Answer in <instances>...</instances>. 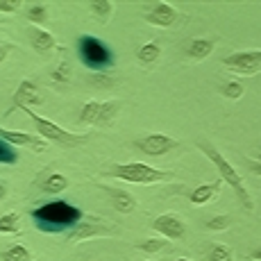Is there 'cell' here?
Returning <instances> with one entry per match:
<instances>
[{"label":"cell","instance_id":"20","mask_svg":"<svg viewBox=\"0 0 261 261\" xmlns=\"http://www.w3.org/2000/svg\"><path fill=\"white\" fill-rule=\"evenodd\" d=\"M159 57H162V48H159V43L150 41V43H143V46L139 48V62H141V64L152 66Z\"/></svg>","mask_w":261,"mask_h":261},{"label":"cell","instance_id":"16","mask_svg":"<svg viewBox=\"0 0 261 261\" xmlns=\"http://www.w3.org/2000/svg\"><path fill=\"white\" fill-rule=\"evenodd\" d=\"M118 112H120V100H107V102H100V114H98L95 125H98V127H109V125L116 120Z\"/></svg>","mask_w":261,"mask_h":261},{"label":"cell","instance_id":"6","mask_svg":"<svg viewBox=\"0 0 261 261\" xmlns=\"http://www.w3.org/2000/svg\"><path fill=\"white\" fill-rule=\"evenodd\" d=\"M223 66L237 75H257L261 73V50L234 53L223 59Z\"/></svg>","mask_w":261,"mask_h":261},{"label":"cell","instance_id":"22","mask_svg":"<svg viewBox=\"0 0 261 261\" xmlns=\"http://www.w3.org/2000/svg\"><path fill=\"white\" fill-rule=\"evenodd\" d=\"M18 220H21V216L16 212H9V214L0 216V234H18L21 232Z\"/></svg>","mask_w":261,"mask_h":261},{"label":"cell","instance_id":"10","mask_svg":"<svg viewBox=\"0 0 261 261\" xmlns=\"http://www.w3.org/2000/svg\"><path fill=\"white\" fill-rule=\"evenodd\" d=\"M12 100H14V109H32V107H37V105H43L41 93H39L37 84H34L32 80H23V82L18 84Z\"/></svg>","mask_w":261,"mask_h":261},{"label":"cell","instance_id":"17","mask_svg":"<svg viewBox=\"0 0 261 261\" xmlns=\"http://www.w3.org/2000/svg\"><path fill=\"white\" fill-rule=\"evenodd\" d=\"M212 50H214V41H209V39H193L189 43V57L195 59V62H202V59H207L212 55Z\"/></svg>","mask_w":261,"mask_h":261},{"label":"cell","instance_id":"35","mask_svg":"<svg viewBox=\"0 0 261 261\" xmlns=\"http://www.w3.org/2000/svg\"><path fill=\"white\" fill-rule=\"evenodd\" d=\"M7 53H9V48H7V46H0V64H3L5 59H7Z\"/></svg>","mask_w":261,"mask_h":261},{"label":"cell","instance_id":"2","mask_svg":"<svg viewBox=\"0 0 261 261\" xmlns=\"http://www.w3.org/2000/svg\"><path fill=\"white\" fill-rule=\"evenodd\" d=\"M195 148H198L200 152L207 154V159L216 166V170H218V179H223L227 187H232V191L237 193V198H239V202L243 204L248 212H254L252 195L248 193V189H245V184H243V177H241L239 170L232 166V162H227V159L223 157V152H220L214 143L202 141V139H200V141H195Z\"/></svg>","mask_w":261,"mask_h":261},{"label":"cell","instance_id":"18","mask_svg":"<svg viewBox=\"0 0 261 261\" xmlns=\"http://www.w3.org/2000/svg\"><path fill=\"white\" fill-rule=\"evenodd\" d=\"M68 177L66 175H62V173H55V175H48V179L41 184V191L43 193H50V195H55V193H64V191L68 189Z\"/></svg>","mask_w":261,"mask_h":261},{"label":"cell","instance_id":"25","mask_svg":"<svg viewBox=\"0 0 261 261\" xmlns=\"http://www.w3.org/2000/svg\"><path fill=\"white\" fill-rule=\"evenodd\" d=\"M28 18H30V23L37 28V25H43L48 21V7L46 5H32L30 7V12H28Z\"/></svg>","mask_w":261,"mask_h":261},{"label":"cell","instance_id":"37","mask_svg":"<svg viewBox=\"0 0 261 261\" xmlns=\"http://www.w3.org/2000/svg\"><path fill=\"white\" fill-rule=\"evenodd\" d=\"M175 261H193V259H187V257H179V259H175Z\"/></svg>","mask_w":261,"mask_h":261},{"label":"cell","instance_id":"38","mask_svg":"<svg viewBox=\"0 0 261 261\" xmlns=\"http://www.w3.org/2000/svg\"><path fill=\"white\" fill-rule=\"evenodd\" d=\"M257 162H261V148H259V157H257Z\"/></svg>","mask_w":261,"mask_h":261},{"label":"cell","instance_id":"31","mask_svg":"<svg viewBox=\"0 0 261 261\" xmlns=\"http://www.w3.org/2000/svg\"><path fill=\"white\" fill-rule=\"evenodd\" d=\"M18 7H21V3H18V0H0V12H5V14L18 12Z\"/></svg>","mask_w":261,"mask_h":261},{"label":"cell","instance_id":"14","mask_svg":"<svg viewBox=\"0 0 261 261\" xmlns=\"http://www.w3.org/2000/svg\"><path fill=\"white\" fill-rule=\"evenodd\" d=\"M220 187H223V179H216V182H209V184H202V187L193 189V193L189 195L191 204H195V207H202V204L212 202L214 198H218Z\"/></svg>","mask_w":261,"mask_h":261},{"label":"cell","instance_id":"9","mask_svg":"<svg viewBox=\"0 0 261 261\" xmlns=\"http://www.w3.org/2000/svg\"><path fill=\"white\" fill-rule=\"evenodd\" d=\"M0 139L9 145H25V148H32L34 152H43L48 148V141L41 137H34L28 132H16V129H5L0 127Z\"/></svg>","mask_w":261,"mask_h":261},{"label":"cell","instance_id":"4","mask_svg":"<svg viewBox=\"0 0 261 261\" xmlns=\"http://www.w3.org/2000/svg\"><path fill=\"white\" fill-rule=\"evenodd\" d=\"M77 55H80V59H82L84 66L91 68L93 73L107 71V68L114 64V53L107 48V43H102L100 39H95V37H89V34L80 37Z\"/></svg>","mask_w":261,"mask_h":261},{"label":"cell","instance_id":"24","mask_svg":"<svg viewBox=\"0 0 261 261\" xmlns=\"http://www.w3.org/2000/svg\"><path fill=\"white\" fill-rule=\"evenodd\" d=\"M209 261H234V254H232V250L227 248V245H223V243H214L212 245V250H209Z\"/></svg>","mask_w":261,"mask_h":261},{"label":"cell","instance_id":"33","mask_svg":"<svg viewBox=\"0 0 261 261\" xmlns=\"http://www.w3.org/2000/svg\"><path fill=\"white\" fill-rule=\"evenodd\" d=\"M248 166H250V170H252V175H259V177H261V162H257V159H250Z\"/></svg>","mask_w":261,"mask_h":261},{"label":"cell","instance_id":"27","mask_svg":"<svg viewBox=\"0 0 261 261\" xmlns=\"http://www.w3.org/2000/svg\"><path fill=\"white\" fill-rule=\"evenodd\" d=\"M16 162H18V152L9 143H5L3 139H0V164H9V166H14Z\"/></svg>","mask_w":261,"mask_h":261},{"label":"cell","instance_id":"39","mask_svg":"<svg viewBox=\"0 0 261 261\" xmlns=\"http://www.w3.org/2000/svg\"><path fill=\"white\" fill-rule=\"evenodd\" d=\"M148 261H157V259H148Z\"/></svg>","mask_w":261,"mask_h":261},{"label":"cell","instance_id":"11","mask_svg":"<svg viewBox=\"0 0 261 261\" xmlns=\"http://www.w3.org/2000/svg\"><path fill=\"white\" fill-rule=\"evenodd\" d=\"M95 237H114L112 227H105L100 223H93V220H82L73 227L68 241L71 243H77V241H87V239H95Z\"/></svg>","mask_w":261,"mask_h":261},{"label":"cell","instance_id":"34","mask_svg":"<svg viewBox=\"0 0 261 261\" xmlns=\"http://www.w3.org/2000/svg\"><path fill=\"white\" fill-rule=\"evenodd\" d=\"M250 259H252V261H261V245H259V248H254L252 252H250Z\"/></svg>","mask_w":261,"mask_h":261},{"label":"cell","instance_id":"5","mask_svg":"<svg viewBox=\"0 0 261 261\" xmlns=\"http://www.w3.org/2000/svg\"><path fill=\"white\" fill-rule=\"evenodd\" d=\"M109 175L116 179H123V182H129V184H157V182H166V179H170L173 173L152 168V166L141 164V162H132V164L112 166L109 168Z\"/></svg>","mask_w":261,"mask_h":261},{"label":"cell","instance_id":"15","mask_svg":"<svg viewBox=\"0 0 261 261\" xmlns=\"http://www.w3.org/2000/svg\"><path fill=\"white\" fill-rule=\"evenodd\" d=\"M107 193L112 195V202H114V207H116V212H120V214H132L134 212V207H137V200H134L132 195L127 193V191H123V189H109Z\"/></svg>","mask_w":261,"mask_h":261},{"label":"cell","instance_id":"21","mask_svg":"<svg viewBox=\"0 0 261 261\" xmlns=\"http://www.w3.org/2000/svg\"><path fill=\"white\" fill-rule=\"evenodd\" d=\"M91 12H93V16L98 18L100 23H107L109 18H112V14H114V5L109 3V0H93Z\"/></svg>","mask_w":261,"mask_h":261},{"label":"cell","instance_id":"1","mask_svg":"<svg viewBox=\"0 0 261 261\" xmlns=\"http://www.w3.org/2000/svg\"><path fill=\"white\" fill-rule=\"evenodd\" d=\"M32 220L39 227V232L57 234L64 229H73L77 223H82V212L66 200H53V202H46L34 209Z\"/></svg>","mask_w":261,"mask_h":261},{"label":"cell","instance_id":"36","mask_svg":"<svg viewBox=\"0 0 261 261\" xmlns=\"http://www.w3.org/2000/svg\"><path fill=\"white\" fill-rule=\"evenodd\" d=\"M7 184H5V182H0V200H5V195H7Z\"/></svg>","mask_w":261,"mask_h":261},{"label":"cell","instance_id":"8","mask_svg":"<svg viewBox=\"0 0 261 261\" xmlns=\"http://www.w3.org/2000/svg\"><path fill=\"white\" fill-rule=\"evenodd\" d=\"M152 229L157 234H162L164 239L177 241V239L184 237V232H187V225H184V220L179 218V216H175V214H162V216H157V218L152 220Z\"/></svg>","mask_w":261,"mask_h":261},{"label":"cell","instance_id":"28","mask_svg":"<svg viewBox=\"0 0 261 261\" xmlns=\"http://www.w3.org/2000/svg\"><path fill=\"white\" fill-rule=\"evenodd\" d=\"M53 82L55 84H68L71 82V64L62 62L57 68L53 71Z\"/></svg>","mask_w":261,"mask_h":261},{"label":"cell","instance_id":"32","mask_svg":"<svg viewBox=\"0 0 261 261\" xmlns=\"http://www.w3.org/2000/svg\"><path fill=\"white\" fill-rule=\"evenodd\" d=\"M91 82H93V84H100V87H112L114 80L107 77L105 73H93V75H91Z\"/></svg>","mask_w":261,"mask_h":261},{"label":"cell","instance_id":"7","mask_svg":"<svg viewBox=\"0 0 261 261\" xmlns=\"http://www.w3.org/2000/svg\"><path fill=\"white\" fill-rule=\"evenodd\" d=\"M134 145H137L143 154H148V157H159V154H166L170 150H175L179 145V141L173 137H168V134L154 132V134H148V137L139 139Z\"/></svg>","mask_w":261,"mask_h":261},{"label":"cell","instance_id":"26","mask_svg":"<svg viewBox=\"0 0 261 261\" xmlns=\"http://www.w3.org/2000/svg\"><path fill=\"white\" fill-rule=\"evenodd\" d=\"M220 91H223V95L227 100H239V98H243L245 87L241 82H237V80H232V82H225V87L220 89Z\"/></svg>","mask_w":261,"mask_h":261},{"label":"cell","instance_id":"29","mask_svg":"<svg viewBox=\"0 0 261 261\" xmlns=\"http://www.w3.org/2000/svg\"><path fill=\"white\" fill-rule=\"evenodd\" d=\"M229 225H232L229 216H214L212 220H207V229H212V232H225Z\"/></svg>","mask_w":261,"mask_h":261},{"label":"cell","instance_id":"12","mask_svg":"<svg viewBox=\"0 0 261 261\" xmlns=\"http://www.w3.org/2000/svg\"><path fill=\"white\" fill-rule=\"evenodd\" d=\"M143 18L150 25H157V28H170V25H175V21H177V9L168 3H154L152 9Z\"/></svg>","mask_w":261,"mask_h":261},{"label":"cell","instance_id":"19","mask_svg":"<svg viewBox=\"0 0 261 261\" xmlns=\"http://www.w3.org/2000/svg\"><path fill=\"white\" fill-rule=\"evenodd\" d=\"M0 257H3V261H34L32 252H30V250L25 248V245H21V243L9 245V248L5 250Z\"/></svg>","mask_w":261,"mask_h":261},{"label":"cell","instance_id":"13","mask_svg":"<svg viewBox=\"0 0 261 261\" xmlns=\"http://www.w3.org/2000/svg\"><path fill=\"white\" fill-rule=\"evenodd\" d=\"M30 43H32V48L37 50L39 55H48L57 48V39H55L48 30L34 28V25L30 28Z\"/></svg>","mask_w":261,"mask_h":261},{"label":"cell","instance_id":"3","mask_svg":"<svg viewBox=\"0 0 261 261\" xmlns=\"http://www.w3.org/2000/svg\"><path fill=\"white\" fill-rule=\"evenodd\" d=\"M23 112L32 118L34 127H37V134L41 139H46L48 143H57V145H62V148H75V145H82L89 139L87 134H73V132H68V129L59 127V125L53 123V120L39 116L34 109H23Z\"/></svg>","mask_w":261,"mask_h":261},{"label":"cell","instance_id":"30","mask_svg":"<svg viewBox=\"0 0 261 261\" xmlns=\"http://www.w3.org/2000/svg\"><path fill=\"white\" fill-rule=\"evenodd\" d=\"M164 248H166V241L164 239H148L141 243V250L148 254H157V252H162Z\"/></svg>","mask_w":261,"mask_h":261},{"label":"cell","instance_id":"23","mask_svg":"<svg viewBox=\"0 0 261 261\" xmlns=\"http://www.w3.org/2000/svg\"><path fill=\"white\" fill-rule=\"evenodd\" d=\"M98 114H100V102H95V100H89V102L82 107V112H80V123L91 125V123L98 120Z\"/></svg>","mask_w":261,"mask_h":261}]
</instances>
